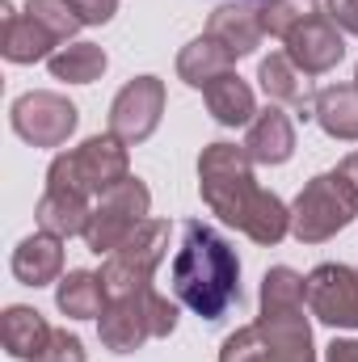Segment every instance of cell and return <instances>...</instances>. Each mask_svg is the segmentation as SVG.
<instances>
[{
  "instance_id": "obj_9",
  "label": "cell",
  "mask_w": 358,
  "mask_h": 362,
  "mask_svg": "<svg viewBox=\"0 0 358 362\" xmlns=\"http://www.w3.org/2000/svg\"><path fill=\"white\" fill-rule=\"evenodd\" d=\"M165 101H169V93H165L161 76H131L110 101V135H118L127 148L152 139L165 118Z\"/></svg>"
},
{
  "instance_id": "obj_31",
  "label": "cell",
  "mask_w": 358,
  "mask_h": 362,
  "mask_svg": "<svg viewBox=\"0 0 358 362\" xmlns=\"http://www.w3.org/2000/svg\"><path fill=\"white\" fill-rule=\"evenodd\" d=\"M325 362H358V341L354 337H333L325 346Z\"/></svg>"
},
{
  "instance_id": "obj_25",
  "label": "cell",
  "mask_w": 358,
  "mask_h": 362,
  "mask_svg": "<svg viewBox=\"0 0 358 362\" xmlns=\"http://www.w3.org/2000/svg\"><path fill=\"white\" fill-rule=\"evenodd\" d=\"M25 17L38 21L55 42H68V38L85 25L72 0H25Z\"/></svg>"
},
{
  "instance_id": "obj_29",
  "label": "cell",
  "mask_w": 358,
  "mask_h": 362,
  "mask_svg": "<svg viewBox=\"0 0 358 362\" xmlns=\"http://www.w3.org/2000/svg\"><path fill=\"white\" fill-rule=\"evenodd\" d=\"M72 4H76V13H81L85 25H105L118 13V0H72Z\"/></svg>"
},
{
  "instance_id": "obj_24",
  "label": "cell",
  "mask_w": 358,
  "mask_h": 362,
  "mask_svg": "<svg viewBox=\"0 0 358 362\" xmlns=\"http://www.w3.org/2000/svg\"><path fill=\"white\" fill-rule=\"evenodd\" d=\"M47 68H51V76L64 81V85H93V81L105 76L110 55H105L97 42H68V47H59V51L47 59Z\"/></svg>"
},
{
  "instance_id": "obj_22",
  "label": "cell",
  "mask_w": 358,
  "mask_h": 362,
  "mask_svg": "<svg viewBox=\"0 0 358 362\" xmlns=\"http://www.w3.org/2000/svg\"><path fill=\"white\" fill-rule=\"evenodd\" d=\"M202 101H207V110H211V118H215L219 127H249V122L258 118L253 89H249L236 72L211 81V85L202 89Z\"/></svg>"
},
{
  "instance_id": "obj_3",
  "label": "cell",
  "mask_w": 358,
  "mask_h": 362,
  "mask_svg": "<svg viewBox=\"0 0 358 362\" xmlns=\"http://www.w3.org/2000/svg\"><path fill=\"white\" fill-rule=\"evenodd\" d=\"M219 362H316L308 312H262L253 325H241L224 337Z\"/></svg>"
},
{
  "instance_id": "obj_19",
  "label": "cell",
  "mask_w": 358,
  "mask_h": 362,
  "mask_svg": "<svg viewBox=\"0 0 358 362\" xmlns=\"http://www.w3.org/2000/svg\"><path fill=\"white\" fill-rule=\"evenodd\" d=\"M93 215V202L76 189H59V185H47L38 206H34V219H38V232H51L59 240H72V236H85Z\"/></svg>"
},
{
  "instance_id": "obj_11",
  "label": "cell",
  "mask_w": 358,
  "mask_h": 362,
  "mask_svg": "<svg viewBox=\"0 0 358 362\" xmlns=\"http://www.w3.org/2000/svg\"><path fill=\"white\" fill-rule=\"evenodd\" d=\"M308 312L329 329H358V266H316L308 274Z\"/></svg>"
},
{
  "instance_id": "obj_21",
  "label": "cell",
  "mask_w": 358,
  "mask_h": 362,
  "mask_svg": "<svg viewBox=\"0 0 358 362\" xmlns=\"http://www.w3.org/2000/svg\"><path fill=\"white\" fill-rule=\"evenodd\" d=\"M232 64H236V59H232L215 38H207V34L190 38V42L178 51V76L190 85V89H207L211 81L228 76V72H232Z\"/></svg>"
},
{
  "instance_id": "obj_7",
  "label": "cell",
  "mask_w": 358,
  "mask_h": 362,
  "mask_svg": "<svg viewBox=\"0 0 358 362\" xmlns=\"http://www.w3.org/2000/svg\"><path fill=\"white\" fill-rule=\"evenodd\" d=\"M169 232H173L169 219H148L122 249H114L101 262V282H105V295L110 299L139 295V291L152 286V274H156V266L169 253Z\"/></svg>"
},
{
  "instance_id": "obj_14",
  "label": "cell",
  "mask_w": 358,
  "mask_h": 362,
  "mask_svg": "<svg viewBox=\"0 0 358 362\" xmlns=\"http://www.w3.org/2000/svg\"><path fill=\"white\" fill-rule=\"evenodd\" d=\"M207 38H215L232 59H245L262 47L266 38V25H262V8L249 4V0H232V4H219L211 17H207Z\"/></svg>"
},
{
  "instance_id": "obj_26",
  "label": "cell",
  "mask_w": 358,
  "mask_h": 362,
  "mask_svg": "<svg viewBox=\"0 0 358 362\" xmlns=\"http://www.w3.org/2000/svg\"><path fill=\"white\" fill-rule=\"evenodd\" d=\"M258 8H262V25H266L270 38H287L295 30V21L308 13L304 0H262Z\"/></svg>"
},
{
  "instance_id": "obj_20",
  "label": "cell",
  "mask_w": 358,
  "mask_h": 362,
  "mask_svg": "<svg viewBox=\"0 0 358 362\" xmlns=\"http://www.w3.org/2000/svg\"><path fill=\"white\" fill-rule=\"evenodd\" d=\"M110 295H105V282L101 274L93 270H68L55 282V308L68 316V320H97L105 312Z\"/></svg>"
},
{
  "instance_id": "obj_32",
  "label": "cell",
  "mask_w": 358,
  "mask_h": 362,
  "mask_svg": "<svg viewBox=\"0 0 358 362\" xmlns=\"http://www.w3.org/2000/svg\"><path fill=\"white\" fill-rule=\"evenodd\" d=\"M337 169H342V173H346V177H350V181L358 185V152H350V156H346V160H342Z\"/></svg>"
},
{
  "instance_id": "obj_12",
  "label": "cell",
  "mask_w": 358,
  "mask_h": 362,
  "mask_svg": "<svg viewBox=\"0 0 358 362\" xmlns=\"http://www.w3.org/2000/svg\"><path fill=\"white\" fill-rule=\"evenodd\" d=\"M152 286L139 295H118L105 303V312L97 316V337L110 354H135L144 350V341H152V303H148Z\"/></svg>"
},
{
  "instance_id": "obj_15",
  "label": "cell",
  "mask_w": 358,
  "mask_h": 362,
  "mask_svg": "<svg viewBox=\"0 0 358 362\" xmlns=\"http://www.w3.org/2000/svg\"><path fill=\"white\" fill-rule=\"evenodd\" d=\"M241 148L249 152L253 165H287L295 156V122H291V114L270 101L266 110H258V118L249 122Z\"/></svg>"
},
{
  "instance_id": "obj_28",
  "label": "cell",
  "mask_w": 358,
  "mask_h": 362,
  "mask_svg": "<svg viewBox=\"0 0 358 362\" xmlns=\"http://www.w3.org/2000/svg\"><path fill=\"white\" fill-rule=\"evenodd\" d=\"M148 303H152V333L156 337H169L173 329H178V303L169 299V295H161L156 286H152V295H148Z\"/></svg>"
},
{
  "instance_id": "obj_10",
  "label": "cell",
  "mask_w": 358,
  "mask_h": 362,
  "mask_svg": "<svg viewBox=\"0 0 358 362\" xmlns=\"http://www.w3.org/2000/svg\"><path fill=\"white\" fill-rule=\"evenodd\" d=\"M282 51L304 76H325L346 59V38L325 8H308L295 21V30L282 38Z\"/></svg>"
},
{
  "instance_id": "obj_33",
  "label": "cell",
  "mask_w": 358,
  "mask_h": 362,
  "mask_svg": "<svg viewBox=\"0 0 358 362\" xmlns=\"http://www.w3.org/2000/svg\"><path fill=\"white\" fill-rule=\"evenodd\" d=\"M354 85H358V72H354Z\"/></svg>"
},
{
  "instance_id": "obj_13",
  "label": "cell",
  "mask_w": 358,
  "mask_h": 362,
  "mask_svg": "<svg viewBox=\"0 0 358 362\" xmlns=\"http://www.w3.org/2000/svg\"><path fill=\"white\" fill-rule=\"evenodd\" d=\"M258 81H262V93H266L274 105H291L295 118H316V89H312V76H304L287 51H270L266 59L258 64Z\"/></svg>"
},
{
  "instance_id": "obj_5",
  "label": "cell",
  "mask_w": 358,
  "mask_h": 362,
  "mask_svg": "<svg viewBox=\"0 0 358 362\" xmlns=\"http://www.w3.org/2000/svg\"><path fill=\"white\" fill-rule=\"evenodd\" d=\"M131 177V156L127 144L118 135H89L81 148H68L51 160L47 169V185L59 189H76L85 198H101L105 189H114L118 181Z\"/></svg>"
},
{
  "instance_id": "obj_8",
  "label": "cell",
  "mask_w": 358,
  "mask_h": 362,
  "mask_svg": "<svg viewBox=\"0 0 358 362\" xmlns=\"http://www.w3.org/2000/svg\"><path fill=\"white\" fill-rule=\"evenodd\" d=\"M8 122L30 148H64L81 127V110L64 93L30 89L8 105Z\"/></svg>"
},
{
  "instance_id": "obj_2",
  "label": "cell",
  "mask_w": 358,
  "mask_h": 362,
  "mask_svg": "<svg viewBox=\"0 0 358 362\" xmlns=\"http://www.w3.org/2000/svg\"><path fill=\"white\" fill-rule=\"evenodd\" d=\"M169 286L198 320H224L241 303V257L202 219L181 223V249L169 262Z\"/></svg>"
},
{
  "instance_id": "obj_23",
  "label": "cell",
  "mask_w": 358,
  "mask_h": 362,
  "mask_svg": "<svg viewBox=\"0 0 358 362\" xmlns=\"http://www.w3.org/2000/svg\"><path fill=\"white\" fill-rule=\"evenodd\" d=\"M316 122L329 139H358V85H329L316 93Z\"/></svg>"
},
{
  "instance_id": "obj_18",
  "label": "cell",
  "mask_w": 358,
  "mask_h": 362,
  "mask_svg": "<svg viewBox=\"0 0 358 362\" xmlns=\"http://www.w3.org/2000/svg\"><path fill=\"white\" fill-rule=\"evenodd\" d=\"M0 21H4V30H0V55L8 64H38V59L55 55L59 42L38 21H30L25 13H17L8 0H0Z\"/></svg>"
},
{
  "instance_id": "obj_4",
  "label": "cell",
  "mask_w": 358,
  "mask_h": 362,
  "mask_svg": "<svg viewBox=\"0 0 358 362\" xmlns=\"http://www.w3.org/2000/svg\"><path fill=\"white\" fill-rule=\"evenodd\" d=\"M358 219V185L342 169L316 173L291 202V236L299 245H325Z\"/></svg>"
},
{
  "instance_id": "obj_6",
  "label": "cell",
  "mask_w": 358,
  "mask_h": 362,
  "mask_svg": "<svg viewBox=\"0 0 358 362\" xmlns=\"http://www.w3.org/2000/svg\"><path fill=\"white\" fill-rule=\"evenodd\" d=\"M148 211H152V189L139 177L118 181L114 189H105L93 202L89 228H85V245H89L97 257H110L114 249H122L148 223Z\"/></svg>"
},
{
  "instance_id": "obj_17",
  "label": "cell",
  "mask_w": 358,
  "mask_h": 362,
  "mask_svg": "<svg viewBox=\"0 0 358 362\" xmlns=\"http://www.w3.org/2000/svg\"><path fill=\"white\" fill-rule=\"evenodd\" d=\"M51 333L55 329L47 325V316L38 308H30V303H8L4 316H0V346H4L8 358H17V362L38 358L47 350Z\"/></svg>"
},
{
  "instance_id": "obj_30",
  "label": "cell",
  "mask_w": 358,
  "mask_h": 362,
  "mask_svg": "<svg viewBox=\"0 0 358 362\" xmlns=\"http://www.w3.org/2000/svg\"><path fill=\"white\" fill-rule=\"evenodd\" d=\"M325 13L337 21V30L358 34V0H325Z\"/></svg>"
},
{
  "instance_id": "obj_27",
  "label": "cell",
  "mask_w": 358,
  "mask_h": 362,
  "mask_svg": "<svg viewBox=\"0 0 358 362\" xmlns=\"http://www.w3.org/2000/svg\"><path fill=\"white\" fill-rule=\"evenodd\" d=\"M34 362H85V341L76 333H68V329H55L51 341H47V350Z\"/></svg>"
},
{
  "instance_id": "obj_1",
  "label": "cell",
  "mask_w": 358,
  "mask_h": 362,
  "mask_svg": "<svg viewBox=\"0 0 358 362\" xmlns=\"http://www.w3.org/2000/svg\"><path fill=\"white\" fill-rule=\"evenodd\" d=\"M198 194H202L207 211L219 223L245 232L253 245L274 249L282 236H291V206L274 189L258 185L249 152L228 144V139H215V144L202 148V156H198Z\"/></svg>"
},
{
  "instance_id": "obj_16",
  "label": "cell",
  "mask_w": 358,
  "mask_h": 362,
  "mask_svg": "<svg viewBox=\"0 0 358 362\" xmlns=\"http://www.w3.org/2000/svg\"><path fill=\"white\" fill-rule=\"evenodd\" d=\"M13 278L21 286H51L64 278V240L51 236V232H34L25 236L17 249H13V262H8Z\"/></svg>"
}]
</instances>
